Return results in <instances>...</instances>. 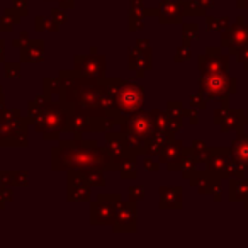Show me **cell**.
<instances>
[{
    "label": "cell",
    "mask_w": 248,
    "mask_h": 248,
    "mask_svg": "<svg viewBox=\"0 0 248 248\" xmlns=\"http://www.w3.org/2000/svg\"><path fill=\"white\" fill-rule=\"evenodd\" d=\"M236 152H243V153H238V156H240L245 163H248V138H243V145L240 143Z\"/></svg>",
    "instance_id": "1"
}]
</instances>
